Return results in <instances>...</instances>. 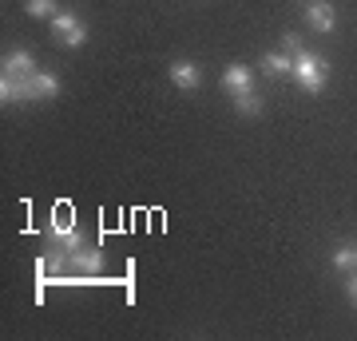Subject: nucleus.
Returning <instances> with one entry per match:
<instances>
[{"instance_id": "nucleus-9", "label": "nucleus", "mask_w": 357, "mask_h": 341, "mask_svg": "<svg viewBox=\"0 0 357 341\" xmlns=\"http://www.w3.org/2000/svg\"><path fill=\"white\" fill-rule=\"evenodd\" d=\"M60 96V79L52 72H32V100H56Z\"/></svg>"}, {"instance_id": "nucleus-8", "label": "nucleus", "mask_w": 357, "mask_h": 341, "mask_svg": "<svg viewBox=\"0 0 357 341\" xmlns=\"http://www.w3.org/2000/svg\"><path fill=\"white\" fill-rule=\"evenodd\" d=\"M262 72L266 76H294V56L290 52H266L262 56Z\"/></svg>"}, {"instance_id": "nucleus-7", "label": "nucleus", "mask_w": 357, "mask_h": 341, "mask_svg": "<svg viewBox=\"0 0 357 341\" xmlns=\"http://www.w3.org/2000/svg\"><path fill=\"white\" fill-rule=\"evenodd\" d=\"M48 234H52L56 242H60V246H64L68 254L79 250V230H76V218H72V222H68V218H56V222L48 227Z\"/></svg>"}, {"instance_id": "nucleus-3", "label": "nucleus", "mask_w": 357, "mask_h": 341, "mask_svg": "<svg viewBox=\"0 0 357 341\" xmlns=\"http://www.w3.org/2000/svg\"><path fill=\"white\" fill-rule=\"evenodd\" d=\"M0 100L4 103L32 100V72H4L0 76Z\"/></svg>"}, {"instance_id": "nucleus-13", "label": "nucleus", "mask_w": 357, "mask_h": 341, "mask_svg": "<svg viewBox=\"0 0 357 341\" xmlns=\"http://www.w3.org/2000/svg\"><path fill=\"white\" fill-rule=\"evenodd\" d=\"M28 16H56V0H24Z\"/></svg>"}, {"instance_id": "nucleus-14", "label": "nucleus", "mask_w": 357, "mask_h": 341, "mask_svg": "<svg viewBox=\"0 0 357 341\" xmlns=\"http://www.w3.org/2000/svg\"><path fill=\"white\" fill-rule=\"evenodd\" d=\"M282 52L298 56V52H302V36H298V32H286V36H282Z\"/></svg>"}, {"instance_id": "nucleus-4", "label": "nucleus", "mask_w": 357, "mask_h": 341, "mask_svg": "<svg viewBox=\"0 0 357 341\" xmlns=\"http://www.w3.org/2000/svg\"><path fill=\"white\" fill-rule=\"evenodd\" d=\"M302 13H306V24L314 32H321V36L337 28V13H333L330 0H302Z\"/></svg>"}, {"instance_id": "nucleus-15", "label": "nucleus", "mask_w": 357, "mask_h": 341, "mask_svg": "<svg viewBox=\"0 0 357 341\" xmlns=\"http://www.w3.org/2000/svg\"><path fill=\"white\" fill-rule=\"evenodd\" d=\"M345 298H349V305H357V270H349V278H345Z\"/></svg>"}, {"instance_id": "nucleus-10", "label": "nucleus", "mask_w": 357, "mask_h": 341, "mask_svg": "<svg viewBox=\"0 0 357 341\" xmlns=\"http://www.w3.org/2000/svg\"><path fill=\"white\" fill-rule=\"evenodd\" d=\"M4 72H36V60L28 48H13L4 56Z\"/></svg>"}, {"instance_id": "nucleus-11", "label": "nucleus", "mask_w": 357, "mask_h": 341, "mask_svg": "<svg viewBox=\"0 0 357 341\" xmlns=\"http://www.w3.org/2000/svg\"><path fill=\"white\" fill-rule=\"evenodd\" d=\"M333 266H337V270H345V274H349V270H357V250H354V246H337V250H333Z\"/></svg>"}, {"instance_id": "nucleus-5", "label": "nucleus", "mask_w": 357, "mask_h": 341, "mask_svg": "<svg viewBox=\"0 0 357 341\" xmlns=\"http://www.w3.org/2000/svg\"><path fill=\"white\" fill-rule=\"evenodd\" d=\"M222 88L230 96H246V91H255V72L246 63H230L227 72H222Z\"/></svg>"}, {"instance_id": "nucleus-6", "label": "nucleus", "mask_w": 357, "mask_h": 341, "mask_svg": "<svg viewBox=\"0 0 357 341\" xmlns=\"http://www.w3.org/2000/svg\"><path fill=\"white\" fill-rule=\"evenodd\" d=\"M171 84H175L178 91H195L203 84V68L191 63V60H175L171 63Z\"/></svg>"}, {"instance_id": "nucleus-1", "label": "nucleus", "mask_w": 357, "mask_h": 341, "mask_svg": "<svg viewBox=\"0 0 357 341\" xmlns=\"http://www.w3.org/2000/svg\"><path fill=\"white\" fill-rule=\"evenodd\" d=\"M294 79H298L310 96H318V91L326 88V79H330V68H326V60H321L318 52L302 48L298 56H294Z\"/></svg>"}, {"instance_id": "nucleus-12", "label": "nucleus", "mask_w": 357, "mask_h": 341, "mask_svg": "<svg viewBox=\"0 0 357 341\" xmlns=\"http://www.w3.org/2000/svg\"><path fill=\"white\" fill-rule=\"evenodd\" d=\"M234 107L243 115H262V100H258L255 91H246V96H234Z\"/></svg>"}, {"instance_id": "nucleus-2", "label": "nucleus", "mask_w": 357, "mask_h": 341, "mask_svg": "<svg viewBox=\"0 0 357 341\" xmlns=\"http://www.w3.org/2000/svg\"><path fill=\"white\" fill-rule=\"evenodd\" d=\"M52 32H56V40H60L64 48H79V44L88 40V24H84L76 13H56L52 16Z\"/></svg>"}]
</instances>
